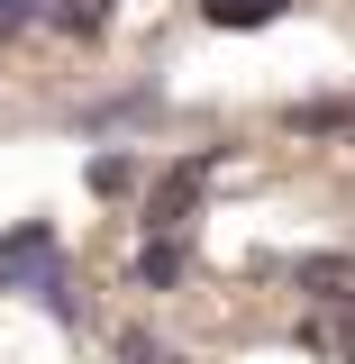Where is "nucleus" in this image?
I'll list each match as a JSON object with an SVG mask.
<instances>
[{"instance_id": "obj_6", "label": "nucleus", "mask_w": 355, "mask_h": 364, "mask_svg": "<svg viewBox=\"0 0 355 364\" xmlns=\"http://www.w3.org/2000/svg\"><path fill=\"white\" fill-rule=\"evenodd\" d=\"M292 128H310V136H355V100H301Z\"/></svg>"}, {"instance_id": "obj_7", "label": "nucleus", "mask_w": 355, "mask_h": 364, "mask_svg": "<svg viewBox=\"0 0 355 364\" xmlns=\"http://www.w3.org/2000/svg\"><path fill=\"white\" fill-rule=\"evenodd\" d=\"M37 18H55V0H0V46H9V37H28Z\"/></svg>"}, {"instance_id": "obj_5", "label": "nucleus", "mask_w": 355, "mask_h": 364, "mask_svg": "<svg viewBox=\"0 0 355 364\" xmlns=\"http://www.w3.org/2000/svg\"><path fill=\"white\" fill-rule=\"evenodd\" d=\"M282 9H292V0H201V18H210V28H273Z\"/></svg>"}, {"instance_id": "obj_9", "label": "nucleus", "mask_w": 355, "mask_h": 364, "mask_svg": "<svg viewBox=\"0 0 355 364\" xmlns=\"http://www.w3.org/2000/svg\"><path fill=\"white\" fill-rule=\"evenodd\" d=\"M119 355H128V364H174V355H164V346H155V337H137V328H128V337H119Z\"/></svg>"}, {"instance_id": "obj_1", "label": "nucleus", "mask_w": 355, "mask_h": 364, "mask_svg": "<svg viewBox=\"0 0 355 364\" xmlns=\"http://www.w3.org/2000/svg\"><path fill=\"white\" fill-rule=\"evenodd\" d=\"M0 291H28V301H46L55 318H73V273H64V237L46 219H18L9 237H0Z\"/></svg>"}, {"instance_id": "obj_8", "label": "nucleus", "mask_w": 355, "mask_h": 364, "mask_svg": "<svg viewBox=\"0 0 355 364\" xmlns=\"http://www.w3.org/2000/svg\"><path fill=\"white\" fill-rule=\"evenodd\" d=\"M137 273H146V282H174V273H182V246H174V237H146Z\"/></svg>"}, {"instance_id": "obj_4", "label": "nucleus", "mask_w": 355, "mask_h": 364, "mask_svg": "<svg viewBox=\"0 0 355 364\" xmlns=\"http://www.w3.org/2000/svg\"><path fill=\"white\" fill-rule=\"evenodd\" d=\"M83 182L100 191V200H128V191H137V155H128V146H100V155L83 164Z\"/></svg>"}, {"instance_id": "obj_10", "label": "nucleus", "mask_w": 355, "mask_h": 364, "mask_svg": "<svg viewBox=\"0 0 355 364\" xmlns=\"http://www.w3.org/2000/svg\"><path fill=\"white\" fill-rule=\"evenodd\" d=\"M64 28H73V37H91V28H100V0H73V9H64Z\"/></svg>"}, {"instance_id": "obj_2", "label": "nucleus", "mask_w": 355, "mask_h": 364, "mask_svg": "<svg viewBox=\"0 0 355 364\" xmlns=\"http://www.w3.org/2000/svg\"><path fill=\"white\" fill-rule=\"evenodd\" d=\"M292 282L310 291L319 310H337V318H355V255H301V264H292Z\"/></svg>"}, {"instance_id": "obj_3", "label": "nucleus", "mask_w": 355, "mask_h": 364, "mask_svg": "<svg viewBox=\"0 0 355 364\" xmlns=\"http://www.w3.org/2000/svg\"><path fill=\"white\" fill-rule=\"evenodd\" d=\"M191 200H201V164H174L164 191L146 200V237H182V228H191Z\"/></svg>"}]
</instances>
